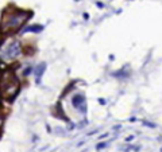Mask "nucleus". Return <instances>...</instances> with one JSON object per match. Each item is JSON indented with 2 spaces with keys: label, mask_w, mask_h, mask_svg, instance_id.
Segmentation results:
<instances>
[{
  "label": "nucleus",
  "mask_w": 162,
  "mask_h": 152,
  "mask_svg": "<svg viewBox=\"0 0 162 152\" xmlns=\"http://www.w3.org/2000/svg\"><path fill=\"white\" fill-rule=\"evenodd\" d=\"M18 90H19V82L15 78V75L11 71L4 73L1 75V78H0V94H1V97L12 100L15 96L18 94Z\"/></svg>",
  "instance_id": "1"
},
{
  "label": "nucleus",
  "mask_w": 162,
  "mask_h": 152,
  "mask_svg": "<svg viewBox=\"0 0 162 152\" xmlns=\"http://www.w3.org/2000/svg\"><path fill=\"white\" fill-rule=\"evenodd\" d=\"M30 18L26 12H12L4 15L1 22V32H14Z\"/></svg>",
  "instance_id": "2"
},
{
  "label": "nucleus",
  "mask_w": 162,
  "mask_h": 152,
  "mask_svg": "<svg viewBox=\"0 0 162 152\" xmlns=\"http://www.w3.org/2000/svg\"><path fill=\"white\" fill-rule=\"evenodd\" d=\"M22 47L16 39H7L0 46V58L3 61H14L20 55Z\"/></svg>",
  "instance_id": "3"
},
{
  "label": "nucleus",
  "mask_w": 162,
  "mask_h": 152,
  "mask_svg": "<svg viewBox=\"0 0 162 152\" xmlns=\"http://www.w3.org/2000/svg\"><path fill=\"white\" fill-rule=\"evenodd\" d=\"M72 105L78 110L85 112L87 110V104H85V97L82 94H76L72 97Z\"/></svg>",
  "instance_id": "4"
},
{
  "label": "nucleus",
  "mask_w": 162,
  "mask_h": 152,
  "mask_svg": "<svg viewBox=\"0 0 162 152\" xmlns=\"http://www.w3.org/2000/svg\"><path fill=\"white\" fill-rule=\"evenodd\" d=\"M45 70H46V63L45 62H41V63L35 67V82L37 84H41V78H42Z\"/></svg>",
  "instance_id": "5"
},
{
  "label": "nucleus",
  "mask_w": 162,
  "mask_h": 152,
  "mask_svg": "<svg viewBox=\"0 0 162 152\" xmlns=\"http://www.w3.org/2000/svg\"><path fill=\"white\" fill-rule=\"evenodd\" d=\"M42 30H43L42 26L35 24V26H32V27H26L25 32H39V31H42Z\"/></svg>",
  "instance_id": "6"
},
{
  "label": "nucleus",
  "mask_w": 162,
  "mask_h": 152,
  "mask_svg": "<svg viewBox=\"0 0 162 152\" xmlns=\"http://www.w3.org/2000/svg\"><path fill=\"white\" fill-rule=\"evenodd\" d=\"M30 73H31V67L28 66V67H26V70L23 71V75H25V77H27V75L30 74Z\"/></svg>",
  "instance_id": "7"
},
{
  "label": "nucleus",
  "mask_w": 162,
  "mask_h": 152,
  "mask_svg": "<svg viewBox=\"0 0 162 152\" xmlns=\"http://www.w3.org/2000/svg\"><path fill=\"white\" fill-rule=\"evenodd\" d=\"M107 145V143H99V144L96 145V149H101V148H104Z\"/></svg>",
  "instance_id": "8"
},
{
  "label": "nucleus",
  "mask_w": 162,
  "mask_h": 152,
  "mask_svg": "<svg viewBox=\"0 0 162 152\" xmlns=\"http://www.w3.org/2000/svg\"><path fill=\"white\" fill-rule=\"evenodd\" d=\"M137 149L138 148H130V149H127L126 152H137Z\"/></svg>",
  "instance_id": "9"
},
{
  "label": "nucleus",
  "mask_w": 162,
  "mask_h": 152,
  "mask_svg": "<svg viewBox=\"0 0 162 152\" xmlns=\"http://www.w3.org/2000/svg\"><path fill=\"white\" fill-rule=\"evenodd\" d=\"M132 139H134V136H128V137H127V140H126V142H131Z\"/></svg>",
  "instance_id": "10"
}]
</instances>
